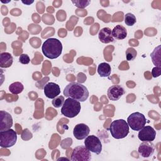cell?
<instances>
[{
	"label": "cell",
	"instance_id": "20",
	"mask_svg": "<svg viewBox=\"0 0 161 161\" xmlns=\"http://www.w3.org/2000/svg\"><path fill=\"white\" fill-rule=\"evenodd\" d=\"M24 89V86L22 83L19 82H15L10 84L9 86V91L13 94H18L21 93Z\"/></svg>",
	"mask_w": 161,
	"mask_h": 161
},
{
	"label": "cell",
	"instance_id": "15",
	"mask_svg": "<svg viewBox=\"0 0 161 161\" xmlns=\"http://www.w3.org/2000/svg\"><path fill=\"white\" fill-rule=\"evenodd\" d=\"M98 38L100 42L103 43H108L114 41L112 30L108 27H104L99 31L98 33Z\"/></svg>",
	"mask_w": 161,
	"mask_h": 161
},
{
	"label": "cell",
	"instance_id": "7",
	"mask_svg": "<svg viewBox=\"0 0 161 161\" xmlns=\"http://www.w3.org/2000/svg\"><path fill=\"white\" fill-rule=\"evenodd\" d=\"M91 159V152L85 145H79L73 149L71 154L72 161H89Z\"/></svg>",
	"mask_w": 161,
	"mask_h": 161
},
{
	"label": "cell",
	"instance_id": "22",
	"mask_svg": "<svg viewBox=\"0 0 161 161\" xmlns=\"http://www.w3.org/2000/svg\"><path fill=\"white\" fill-rule=\"evenodd\" d=\"M126 58L128 61H132L135 59L137 55V52L135 49L132 47L128 48L125 52Z\"/></svg>",
	"mask_w": 161,
	"mask_h": 161
},
{
	"label": "cell",
	"instance_id": "25",
	"mask_svg": "<svg viewBox=\"0 0 161 161\" xmlns=\"http://www.w3.org/2000/svg\"><path fill=\"white\" fill-rule=\"evenodd\" d=\"M19 62L22 64H28L30 62V58L27 54L23 53L19 57Z\"/></svg>",
	"mask_w": 161,
	"mask_h": 161
},
{
	"label": "cell",
	"instance_id": "13",
	"mask_svg": "<svg viewBox=\"0 0 161 161\" xmlns=\"http://www.w3.org/2000/svg\"><path fill=\"white\" fill-rule=\"evenodd\" d=\"M90 129L84 123H79L75 126L73 130V135L77 140L85 139L89 134Z\"/></svg>",
	"mask_w": 161,
	"mask_h": 161
},
{
	"label": "cell",
	"instance_id": "26",
	"mask_svg": "<svg viewBox=\"0 0 161 161\" xmlns=\"http://www.w3.org/2000/svg\"><path fill=\"white\" fill-rule=\"evenodd\" d=\"M152 74L153 77H154V78L159 77L160 75V74H161V67H154L152 69Z\"/></svg>",
	"mask_w": 161,
	"mask_h": 161
},
{
	"label": "cell",
	"instance_id": "27",
	"mask_svg": "<svg viewBox=\"0 0 161 161\" xmlns=\"http://www.w3.org/2000/svg\"><path fill=\"white\" fill-rule=\"evenodd\" d=\"M21 2L23 3V4H26V5H30L31 4H32L34 1H21Z\"/></svg>",
	"mask_w": 161,
	"mask_h": 161
},
{
	"label": "cell",
	"instance_id": "14",
	"mask_svg": "<svg viewBox=\"0 0 161 161\" xmlns=\"http://www.w3.org/2000/svg\"><path fill=\"white\" fill-rule=\"evenodd\" d=\"M12 126L13 118L11 115L5 111H0V131L10 129Z\"/></svg>",
	"mask_w": 161,
	"mask_h": 161
},
{
	"label": "cell",
	"instance_id": "18",
	"mask_svg": "<svg viewBox=\"0 0 161 161\" xmlns=\"http://www.w3.org/2000/svg\"><path fill=\"white\" fill-rule=\"evenodd\" d=\"M97 73L102 77H108L110 75L111 68L109 64L106 62H102L99 64L97 67Z\"/></svg>",
	"mask_w": 161,
	"mask_h": 161
},
{
	"label": "cell",
	"instance_id": "24",
	"mask_svg": "<svg viewBox=\"0 0 161 161\" xmlns=\"http://www.w3.org/2000/svg\"><path fill=\"white\" fill-rule=\"evenodd\" d=\"M72 3L79 8H85L89 5L91 1L86 0H75L72 1Z\"/></svg>",
	"mask_w": 161,
	"mask_h": 161
},
{
	"label": "cell",
	"instance_id": "4",
	"mask_svg": "<svg viewBox=\"0 0 161 161\" xmlns=\"http://www.w3.org/2000/svg\"><path fill=\"white\" fill-rule=\"evenodd\" d=\"M81 109L80 102L72 98H67L61 108V113L65 117L72 118L78 115Z\"/></svg>",
	"mask_w": 161,
	"mask_h": 161
},
{
	"label": "cell",
	"instance_id": "1",
	"mask_svg": "<svg viewBox=\"0 0 161 161\" xmlns=\"http://www.w3.org/2000/svg\"><path fill=\"white\" fill-rule=\"evenodd\" d=\"M65 97H70L78 101L84 102L89 97V91L83 84L79 82H70L64 89Z\"/></svg>",
	"mask_w": 161,
	"mask_h": 161
},
{
	"label": "cell",
	"instance_id": "3",
	"mask_svg": "<svg viewBox=\"0 0 161 161\" xmlns=\"http://www.w3.org/2000/svg\"><path fill=\"white\" fill-rule=\"evenodd\" d=\"M109 130L114 138L122 139L129 133V126L125 119H116L111 123Z\"/></svg>",
	"mask_w": 161,
	"mask_h": 161
},
{
	"label": "cell",
	"instance_id": "10",
	"mask_svg": "<svg viewBox=\"0 0 161 161\" xmlns=\"http://www.w3.org/2000/svg\"><path fill=\"white\" fill-rule=\"evenodd\" d=\"M125 93L124 88L120 85H113L110 86L107 91V96L111 101H118Z\"/></svg>",
	"mask_w": 161,
	"mask_h": 161
},
{
	"label": "cell",
	"instance_id": "19",
	"mask_svg": "<svg viewBox=\"0 0 161 161\" xmlns=\"http://www.w3.org/2000/svg\"><path fill=\"white\" fill-rule=\"evenodd\" d=\"M150 57L152 60L153 64L155 67H161V62H160V45L157 46L153 51L151 53Z\"/></svg>",
	"mask_w": 161,
	"mask_h": 161
},
{
	"label": "cell",
	"instance_id": "21",
	"mask_svg": "<svg viewBox=\"0 0 161 161\" xmlns=\"http://www.w3.org/2000/svg\"><path fill=\"white\" fill-rule=\"evenodd\" d=\"M136 22V18L135 16L131 13H128L125 15V23L126 25L129 26H133Z\"/></svg>",
	"mask_w": 161,
	"mask_h": 161
},
{
	"label": "cell",
	"instance_id": "16",
	"mask_svg": "<svg viewBox=\"0 0 161 161\" xmlns=\"http://www.w3.org/2000/svg\"><path fill=\"white\" fill-rule=\"evenodd\" d=\"M112 35L116 40H123L127 36V30L123 26L118 25L113 29Z\"/></svg>",
	"mask_w": 161,
	"mask_h": 161
},
{
	"label": "cell",
	"instance_id": "2",
	"mask_svg": "<svg viewBox=\"0 0 161 161\" xmlns=\"http://www.w3.org/2000/svg\"><path fill=\"white\" fill-rule=\"evenodd\" d=\"M42 50L43 55L50 59L58 58L62 52V44L60 41L55 38L46 40L42 45Z\"/></svg>",
	"mask_w": 161,
	"mask_h": 161
},
{
	"label": "cell",
	"instance_id": "11",
	"mask_svg": "<svg viewBox=\"0 0 161 161\" xmlns=\"http://www.w3.org/2000/svg\"><path fill=\"white\" fill-rule=\"evenodd\" d=\"M44 94L49 99H53L58 96L60 93V86L54 82H48L43 87Z\"/></svg>",
	"mask_w": 161,
	"mask_h": 161
},
{
	"label": "cell",
	"instance_id": "8",
	"mask_svg": "<svg viewBox=\"0 0 161 161\" xmlns=\"http://www.w3.org/2000/svg\"><path fill=\"white\" fill-rule=\"evenodd\" d=\"M84 145L91 152L100 154L102 151V143L99 138L95 135L87 136L84 141Z\"/></svg>",
	"mask_w": 161,
	"mask_h": 161
},
{
	"label": "cell",
	"instance_id": "28",
	"mask_svg": "<svg viewBox=\"0 0 161 161\" xmlns=\"http://www.w3.org/2000/svg\"><path fill=\"white\" fill-rule=\"evenodd\" d=\"M10 1H11V0H9L8 1H2V0L1 1V2L3 3H9Z\"/></svg>",
	"mask_w": 161,
	"mask_h": 161
},
{
	"label": "cell",
	"instance_id": "12",
	"mask_svg": "<svg viewBox=\"0 0 161 161\" xmlns=\"http://www.w3.org/2000/svg\"><path fill=\"white\" fill-rule=\"evenodd\" d=\"M155 152V146L152 142H143L138 147V153L144 158L152 156Z\"/></svg>",
	"mask_w": 161,
	"mask_h": 161
},
{
	"label": "cell",
	"instance_id": "17",
	"mask_svg": "<svg viewBox=\"0 0 161 161\" xmlns=\"http://www.w3.org/2000/svg\"><path fill=\"white\" fill-rule=\"evenodd\" d=\"M13 58L10 53L3 52L0 54V67L1 68H8L13 64Z\"/></svg>",
	"mask_w": 161,
	"mask_h": 161
},
{
	"label": "cell",
	"instance_id": "6",
	"mask_svg": "<svg viewBox=\"0 0 161 161\" xmlns=\"http://www.w3.org/2000/svg\"><path fill=\"white\" fill-rule=\"evenodd\" d=\"M17 133L13 129L0 131V146L2 148H9L16 142Z\"/></svg>",
	"mask_w": 161,
	"mask_h": 161
},
{
	"label": "cell",
	"instance_id": "5",
	"mask_svg": "<svg viewBox=\"0 0 161 161\" xmlns=\"http://www.w3.org/2000/svg\"><path fill=\"white\" fill-rule=\"evenodd\" d=\"M147 119L144 114L139 112L131 114L127 118V123L133 130L140 131L146 124Z\"/></svg>",
	"mask_w": 161,
	"mask_h": 161
},
{
	"label": "cell",
	"instance_id": "9",
	"mask_svg": "<svg viewBox=\"0 0 161 161\" xmlns=\"http://www.w3.org/2000/svg\"><path fill=\"white\" fill-rule=\"evenodd\" d=\"M156 136V131L151 126H144L138 132V138L142 142H152Z\"/></svg>",
	"mask_w": 161,
	"mask_h": 161
},
{
	"label": "cell",
	"instance_id": "23",
	"mask_svg": "<svg viewBox=\"0 0 161 161\" xmlns=\"http://www.w3.org/2000/svg\"><path fill=\"white\" fill-rule=\"evenodd\" d=\"M64 101L65 99L63 96H58L52 99V104L55 108H60V106H62Z\"/></svg>",
	"mask_w": 161,
	"mask_h": 161
}]
</instances>
